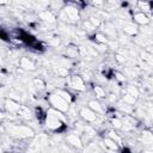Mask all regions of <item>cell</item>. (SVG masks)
<instances>
[{"label":"cell","mask_w":153,"mask_h":153,"mask_svg":"<svg viewBox=\"0 0 153 153\" xmlns=\"http://www.w3.org/2000/svg\"><path fill=\"white\" fill-rule=\"evenodd\" d=\"M48 103L50 104L51 108L56 109V110H60L65 114H67L69 111V102L66 100L65 98H62L60 94H57L56 92H51L49 93L48 96Z\"/></svg>","instance_id":"cell-3"},{"label":"cell","mask_w":153,"mask_h":153,"mask_svg":"<svg viewBox=\"0 0 153 153\" xmlns=\"http://www.w3.org/2000/svg\"><path fill=\"white\" fill-rule=\"evenodd\" d=\"M12 47L14 48H22L24 45H26V42L24 38H10V42H8Z\"/></svg>","instance_id":"cell-22"},{"label":"cell","mask_w":153,"mask_h":153,"mask_svg":"<svg viewBox=\"0 0 153 153\" xmlns=\"http://www.w3.org/2000/svg\"><path fill=\"white\" fill-rule=\"evenodd\" d=\"M112 76H114V79H115L118 84H123V82H126V80H127L126 75H124L122 72H120V71H115V72L112 73Z\"/></svg>","instance_id":"cell-26"},{"label":"cell","mask_w":153,"mask_h":153,"mask_svg":"<svg viewBox=\"0 0 153 153\" xmlns=\"http://www.w3.org/2000/svg\"><path fill=\"white\" fill-rule=\"evenodd\" d=\"M35 117L39 123H44L45 117H47V111H44L41 106L35 108Z\"/></svg>","instance_id":"cell-21"},{"label":"cell","mask_w":153,"mask_h":153,"mask_svg":"<svg viewBox=\"0 0 153 153\" xmlns=\"http://www.w3.org/2000/svg\"><path fill=\"white\" fill-rule=\"evenodd\" d=\"M103 145H104L105 149H108V151H114V152L121 151V146L110 136H106L103 139Z\"/></svg>","instance_id":"cell-12"},{"label":"cell","mask_w":153,"mask_h":153,"mask_svg":"<svg viewBox=\"0 0 153 153\" xmlns=\"http://www.w3.org/2000/svg\"><path fill=\"white\" fill-rule=\"evenodd\" d=\"M66 55L68 57H71V59L76 57L79 55V48H76V47H68L66 49Z\"/></svg>","instance_id":"cell-25"},{"label":"cell","mask_w":153,"mask_h":153,"mask_svg":"<svg viewBox=\"0 0 153 153\" xmlns=\"http://www.w3.org/2000/svg\"><path fill=\"white\" fill-rule=\"evenodd\" d=\"M124 92H128V93H130V94H133V96H135V97H139V94H140V92H139V90L136 88V86H133V85L127 86L126 90H124Z\"/></svg>","instance_id":"cell-28"},{"label":"cell","mask_w":153,"mask_h":153,"mask_svg":"<svg viewBox=\"0 0 153 153\" xmlns=\"http://www.w3.org/2000/svg\"><path fill=\"white\" fill-rule=\"evenodd\" d=\"M19 68L26 72H31L36 69V63L31 57L27 56H22L19 59Z\"/></svg>","instance_id":"cell-8"},{"label":"cell","mask_w":153,"mask_h":153,"mask_svg":"<svg viewBox=\"0 0 153 153\" xmlns=\"http://www.w3.org/2000/svg\"><path fill=\"white\" fill-rule=\"evenodd\" d=\"M90 2L92 4V6L94 7H100L104 5V0H90Z\"/></svg>","instance_id":"cell-30"},{"label":"cell","mask_w":153,"mask_h":153,"mask_svg":"<svg viewBox=\"0 0 153 153\" xmlns=\"http://www.w3.org/2000/svg\"><path fill=\"white\" fill-rule=\"evenodd\" d=\"M137 10L145 13H151L152 12V4L149 0H137Z\"/></svg>","instance_id":"cell-14"},{"label":"cell","mask_w":153,"mask_h":153,"mask_svg":"<svg viewBox=\"0 0 153 153\" xmlns=\"http://www.w3.org/2000/svg\"><path fill=\"white\" fill-rule=\"evenodd\" d=\"M22 108V104L18 102V100H14L10 97H7L4 102V110L6 112H16Z\"/></svg>","instance_id":"cell-9"},{"label":"cell","mask_w":153,"mask_h":153,"mask_svg":"<svg viewBox=\"0 0 153 153\" xmlns=\"http://www.w3.org/2000/svg\"><path fill=\"white\" fill-rule=\"evenodd\" d=\"M32 85H33V87H35L37 91H44V90L47 88L45 81H44L42 78H39V76H36V78L32 79Z\"/></svg>","instance_id":"cell-18"},{"label":"cell","mask_w":153,"mask_h":153,"mask_svg":"<svg viewBox=\"0 0 153 153\" xmlns=\"http://www.w3.org/2000/svg\"><path fill=\"white\" fill-rule=\"evenodd\" d=\"M38 18L47 24H54L56 22V17L51 10H42L38 13Z\"/></svg>","instance_id":"cell-10"},{"label":"cell","mask_w":153,"mask_h":153,"mask_svg":"<svg viewBox=\"0 0 153 153\" xmlns=\"http://www.w3.org/2000/svg\"><path fill=\"white\" fill-rule=\"evenodd\" d=\"M54 92H56L57 94H60L62 98H65V99L68 100L69 103H72L73 99H74V96H73L69 91H67V90H63V88H55Z\"/></svg>","instance_id":"cell-20"},{"label":"cell","mask_w":153,"mask_h":153,"mask_svg":"<svg viewBox=\"0 0 153 153\" xmlns=\"http://www.w3.org/2000/svg\"><path fill=\"white\" fill-rule=\"evenodd\" d=\"M87 106L90 108V109H92L93 111H96L98 115H103V114H105V110H104V108H103V105L99 103V99H91V100H88L87 102Z\"/></svg>","instance_id":"cell-13"},{"label":"cell","mask_w":153,"mask_h":153,"mask_svg":"<svg viewBox=\"0 0 153 153\" xmlns=\"http://www.w3.org/2000/svg\"><path fill=\"white\" fill-rule=\"evenodd\" d=\"M115 60H116L117 62H121V63H123V62H126V60H127V57L117 53V54H115Z\"/></svg>","instance_id":"cell-29"},{"label":"cell","mask_w":153,"mask_h":153,"mask_svg":"<svg viewBox=\"0 0 153 153\" xmlns=\"http://www.w3.org/2000/svg\"><path fill=\"white\" fill-rule=\"evenodd\" d=\"M92 37H93V41L97 44H106V42H108V36L103 31L93 32V36Z\"/></svg>","instance_id":"cell-17"},{"label":"cell","mask_w":153,"mask_h":153,"mask_svg":"<svg viewBox=\"0 0 153 153\" xmlns=\"http://www.w3.org/2000/svg\"><path fill=\"white\" fill-rule=\"evenodd\" d=\"M122 31L128 35V36H136L139 33V27L136 24L134 23H128V22H124L122 24Z\"/></svg>","instance_id":"cell-11"},{"label":"cell","mask_w":153,"mask_h":153,"mask_svg":"<svg viewBox=\"0 0 153 153\" xmlns=\"http://www.w3.org/2000/svg\"><path fill=\"white\" fill-rule=\"evenodd\" d=\"M10 126L7 127V131L11 136L18 139V140H25V139H31L35 136V131L32 128L25 124H18L13 123V121H10Z\"/></svg>","instance_id":"cell-1"},{"label":"cell","mask_w":153,"mask_h":153,"mask_svg":"<svg viewBox=\"0 0 153 153\" xmlns=\"http://www.w3.org/2000/svg\"><path fill=\"white\" fill-rule=\"evenodd\" d=\"M79 116L82 121H85L87 123H91V124H94V123H97L99 115L96 111H93L92 109H90L88 106H84L79 110Z\"/></svg>","instance_id":"cell-5"},{"label":"cell","mask_w":153,"mask_h":153,"mask_svg":"<svg viewBox=\"0 0 153 153\" xmlns=\"http://www.w3.org/2000/svg\"><path fill=\"white\" fill-rule=\"evenodd\" d=\"M59 18L66 24H75L80 19L79 8H76L74 6H71V5H67L66 7L60 10Z\"/></svg>","instance_id":"cell-2"},{"label":"cell","mask_w":153,"mask_h":153,"mask_svg":"<svg viewBox=\"0 0 153 153\" xmlns=\"http://www.w3.org/2000/svg\"><path fill=\"white\" fill-rule=\"evenodd\" d=\"M65 2H67L71 6H74L76 8H84L86 5V0H65Z\"/></svg>","instance_id":"cell-24"},{"label":"cell","mask_w":153,"mask_h":153,"mask_svg":"<svg viewBox=\"0 0 153 153\" xmlns=\"http://www.w3.org/2000/svg\"><path fill=\"white\" fill-rule=\"evenodd\" d=\"M140 137L143 143H147V145L153 143V131H151L149 129H143L140 134Z\"/></svg>","instance_id":"cell-16"},{"label":"cell","mask_w":153,"mask_h":153,"mask_svg":"<svg viewBox=\"0 0 153 153\" xmlns=\"http://www.w3.org/2000/svg\"><path fill=\"white\" fill-rule=\"evenodd\" d=\"M131 19L133 22L136 24V25H148L151 23V18L147 13L145 12H141V11H137V12H134L133 16H131Z\"/></svg>","instance_id":"cell-7"},{"label":"cell","mask_w":153,"mask_h":153,"mask_svg":"<svg viewBox=\"0 0 153 153\" xmlns=\"http://www.w3.org/2000/svg\"><path fill=\"white\" fill-rule=\"evenodd\" d=\"M110 123H111L114 129H122L123 128V121L118 116H115V117L110 118Z\"/></svg>","instance_id":"cell-23"},{"label":"cell","mask_w":153,"mask_h":153,"mask_svg":"<svg viewBox=\"0 0 153 153\" xmlns=\"http://www.w3.org/2000/svg\"><path fill=\"white\" fill-rule=\"evenodd\" d=\"M121 100L124 102L126 104L133 106V105L136 103L137 97H135V96H133V94H130V93H128V92H123V94H122V97H121Z\"/></svg>","instance_id":"cell-19"},{"label":"cell","mask_w":153,"mask_h":153,"mask_svg":"<svg viewBox=\"0 0 153 153\" xmlns=\"http://www.w3.org/2000/svg\"><path fill=\"white\" fill-rule=\"evenodd\" d=\"M66 141L68 142L69 146L76 148V149H80L82 148L84 146V141H82V137L78 134V133H72V134H68L66 136Z\"/></svg>","instance_id":"cell-6"},{"label":"cell","mask_w":153,"mask_h":153,"mask_svg":"<svg viewBox=\"0 0 153 153\" xmlns=\"http://www.w3.org/2000/svg\"><path fill=\"white\" fill-rule=\"evenodd\" d=\"M108 136H110L111 139H114V140L121 146V148H122V146H123V140H122V137H121L115 130H109V131H108Z\"/></svg>","instance_id":"cell-27"},{"label":"cell","mask_w":153,"mask_h":153,"mask_svg":"<svg viewBox=\"0 0 153 153\" xmlns=\"http://www.w3.org/2000/svg\"><path fill=\"white\" fill-rule=\"evenodd\" d=\"M7 2H8V0H0V5H2V6L6 5Z\"/></svg>","instance_id":"cell-31"},{"label":"cell","mask_w":153,"mask_h":153,"mask_svg":"<svg viewBox=\"0 0 153 153\" xmlns=\"http://www.w3.org/2000/svg\"><path fill=\"white\" fill-rule=\"evenodd\" d=\"M66 84L67 86L75 91V92H82L86 90V82H85V79L79 75V74H72V75H68L66 78Z\"/></svg>","instance_id":"cell-4"},{"label":"cell","mask_w":153,"mask_h":153,"mask_svg":"<svg viewBox=\"0 0 153 153\" xmlns=\"http://www.w3.org/2000/svg\"><path fill=\"white\" fill-rule=\"evenodd\" d=\"M92 92L96 96L97 99H105L106 98V91L102 85H93L92 86Z\"/></svg>","instance_id":"cell-15"}]
</instances>
